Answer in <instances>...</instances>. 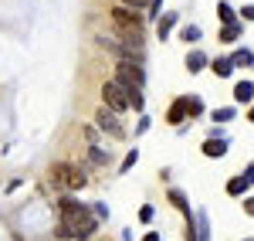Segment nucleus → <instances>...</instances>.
<instances>
[{
    "label": "nucleus",
    "mask_w": 254,
    "mask_h": 241,
    "mask_svg": "<svg viewBox=\"0 0 254 241\" xmlns=\"http://www.w3.org/2000/svg\"><path fill=\"white\" fill-rule=\"evenodd\" d=\"M112 14V24H116V31L122 34V38H129V41H136V44H142V17H139L132 7H112L109 10Z\"/></svg>",
    "instance_id": "nucleus-1"
},
{
    "label": "nucleus",
    "mask_w": 254,
    "mask_h": 241,
    "mask_svg": "<svg viewBox=\"0 0 254 241\" xmlns=\"http://www.w3.org/2000/svg\"><path fill=\"white\" fill-rule=\"evenodd\" d=\"M116 81L122 88H146V72H142V65L139 61H119L116 65Z\"/></svg>",
    "instance_id": "nucleus-2"
},
{
    "label": "nucleus",
    "mask_w": 254,
    "mask_h": 241,
    "mask_svg": "<svg viewBox=\"0 0 254 241\" xmlns=\"http://www.w3.org/2000/svg\"><path fill=\"white\" fill-rule=\"evenodd\" d=\"M98 44L105 48V51H112L119 61H139L142 65V48H139L136 41H109V38H98Z\"/></svg>",
    "instance_id": "nucleus-3"
},
{
    "label": "nucleus",
    "mask_w": 254,
    "mask_h": 241,
    "mask_svg": "<svg viewBox=\"0 0 254 241\" xmlns=\"http://www.w3.org/2000/svg\"><path fill=\"white\" fill-rule=\"evenodd\" d=\"M102 105L112 109V112H126V109H129V92H126L116 79L105 81V85H102Z\"/></svg>",
    "instance_id": "nucleus-4"
},
{
    "label": "nucleus",
    "mask_w": 254,
    "mask_h": 241,
    "mask_svg": "<svg viewBox=\"0 0 254 241\" xmlns=\"http://www.w3.org/2000/svg\"><path fill=\"white\" fill-rule=\"evenodd\" d=\"M58 214H61V221H64V224H75V221H81L85 214H92V207L81 204L78 197H61V201H58Z\"/></svg>",
    "instance_id": "nucleus-5"
},
{
    "label": "nucleus",
    "mask_w": 254,
    "mask_h": 241,
    "mask_svg": "<svg viewBox=\"0 0 254 241\" xmlns=\"http://www.w3.org/2000/svg\"><path fill=\"white\" fill-rule=\"evenodd\" d=\"M95 126L105 129L112 140H126V129L119 126V112H112V109H98L95 112Z\"/></svg>",
    "instance_id": "nucleus-6"
},
{
    "label": "nucleus",
    "mask_w": 254,
    "mask_h": 241,
    "mask_svg": "<svg viewBox=\"0 0 254 241\" xmlns=\"http://www.w3.org/2000/svg\"><path fill=\"white\" fill-rule=\"evenodd\" d=\"M95 231H98V218H95V214H85L81 221L71 224V238H75V241H88Z\"/></svg>",
    "instance_id": "nucleus-7"
},
{
    "label": "nucleus",
    "mask_w": 254,
    "mask_h": 241,
    "mask_svg": "<svg viewBox=\"0 0 254 241\" xmlns=\"http://www.w3.org/2000/svg\"><path fill=\"white\" fill-rule=\"evenodd\" d=\"M71 173H75L71 163H55V166H51V183H55V187H68V177H71Z\"/></svg>",
    "instance_id": "nucleus-8"
},
{
    "label": "nucleus",
    "mask_w": 254,
    "mask_h": 241,
    "mask_svg": "<svg viewBox=\"0 0 254 241\" xmlns=\"http://www.w3.org/2000/svg\"><path fill=\"white\" fill-rule=\"evenodd\" d=\"M207 65H210V58H207L203 51H190V55H187V72H190V75H196V72H203Z\"/></svg>",
    "instance_id": "nucleus-9"
},
{
    "label": "nucleus",
    "mask_w": 254,
    "mask_h": 241,
    "mask_svg": "<svg viewBox=\"0 0 254 241\" xmlns=\"http://www.w3.org/2000/svg\"><path fill=\"white\" fill-rule=\"evenodd\" d=\"M241 31H244V27H241V20H234V24H224V27H220V41H224V44H234V41L241 38Z\"/></svg>",
    "instance_id": "nucleus-10"
},
{
    "label": "nucleus",
    "mask_w": 254,
    "mask_h": 241,
    "mask_svg": "<svg viewBox=\"0 0 254 241\" xmlns=\"http://www.w3.org/2000/svg\"><path fill=\"white\" fill-rule=\"evenodd\" d=\"M248 187H251V180L241 173V177H231V180H227V194H231V197H241Z\"/></svg>",
    "instance_id": "nucleus-11"
},
{
    "label": "nucleus",
    "mask_w": 254,
    "mask_h": 241,
    "mask_svg": "<svg viewBox=\"0 0 254 241\" xmlns=\"http://www.w3.org/2000/svg\"><path fill=\"white\" fill-rule=\"evenodd\" d=\"M234 99L237 102H251L254 99V81H237V88H234Z\"/></svg>",
    "instance_id": "nucleus-12"
},
{
    "label": "nucleus",
    "mask_w": 254,
    "mask_h": 241,
    "mask_svg": "<svg viewBox=\"0 0 254 241\" xmlns=\"http://www.w3.org/2000/svg\"><path fill=\"white\" fill-rule=\"evenodd\" d=\"M214 75H220V79H227L231 72H234V58H214Z\"/></svg>",
    "instance_id": "nucleus-13"
},
{
    "label": "nucleus",
    "mask_w": 254,
    "mask_h": 241,
    "mask_svg": "<svg viewBox=\"0 0 254 241\" xmlns=\"http://www.w3.org/2000/svg\"><path fill=\"white\" fill-rule=\"evenodd\" d=\"M203 153L207 157H224L227 153V140H207L203 143Z\"/></svg>",
    "instance_id": "nucleus-14"
},
{
    "label": "nucleus",
    "mask_w": 254,
    "mask_h": 241,
    "mask_svg": "<svg viewBox=\"0 0 254 241\" xmlns=\"http://www.w3.org/2000/svg\"><path fill=\"white\" fill-rule=\"evenodd\" d=\"M183 116H187V99H176L173 105H170V116H166V119L173 122V126H180V119H183Z\"/></svg>",
    "instance_id": "nucleus-15"
},
{
    "label": "nucleus",
    "mask_w": 254,
    "mask_h": 241,
    "mask_svg": "<svg viewBox=\"0 0 254 241\" xmlns=\"http://www.w3.org/2000/svg\"><path fill=\"white\" fill-rule=\"evenodd\" d=\"M196 235H200V241H210V218H207V211L196 214Z\"/></svg>",
    "instance_id": "nucleus-16"
},
{
    "label": "nucleus",
    "mask_w": 254,
    "mask_h": 241,
    "mask_svg": "<svg viewBox=\"0 0 254 241\" xmlns=\"http://www.w3.org/2000/svg\"><path fill=\"white\" fill-rule=\"evenodd\" d=\"M217 14H220V20H224V24H234V20H237L234 7H231L227 0H220V3H217Z\"/></svg>",
    "instance_id": "nucleus-17"
},
{
    "label": "nucleus",
    "mask_w": 254,
    "mask_h": 241,
    "mask_svg": "<svg viewBox=\"0 0 254 241\" xmlns=\"http://www.w3.org/2000/svg\"><path fill=\"white\" fill-rule=\"evenodd\" d=\"M170 201H173V207H180L187 218H193V214H190V204H187V197H183L180 190H170Z\"/></svg>",
    "instance_id": "nucleus-18"
},
{
    "label": "nucleus",
    "mask_w": 254,
    "mask_h": 241,
    "mask_svg": "<svg viewBox=\"0 0 254 241\" xmlns=\"http://www.w3.org/2000/svg\"><path fill=\"white\" fill-rule=\"evenodd\" d=\"M88 160L95 163V166H105V163H109V153L98 150V146H88Z\"/></svg>",
    "instance_id": "nucleus-19"
},
{
    "label": "nucleus",
    "mask_w": 254,
    "mask_h": 241,
    "mask_svg": "<svg viewBox=\"0 0 254 241\" xmlns=\"http://www.w3.org/2000/svg\"><path fill=\"white\" fill-rule=\"evenodd\" d=\"M173 24H176V14H163V17H159V38H166Z\"/></svg>",
    "instance_id": "nucleus-20"
},
{
    "label": "nucleus",
    "mask_w": 254,
    "mask_h": 241,
    "mask_svg": "<svg viewBox=\"0 0 254 241\" xmlns=\"http://www.w3.org/2000/svg\"><path fill=\"white\" fill-rule=\"evenodd\" d=\"M203 112V102L200 99H187V116H200Z\"/></svg>",
    "instance_id": "nucleus-21"
},
{
    "label": "nucleus",
    "mask_w": 254,
    "mask_h": 241,
    "mask_svg": "<svg viewBox=\"0 0 254 241\" xmlns=\"http://www.w3.org/2000/svg\"><path fill=\"white\" fill-rule=\"evenodd\" d=\"M234 116H237V109H217L214 122H227V119H234Z\"/></svg>",
    "instance_id": "nucleus-22"
},
{
    "label": "nucleus",
    "mask_w": 254,
    "mask_h": 241,
    "mask_svg": "<svg viewBox=\"0 0 254 241\" xmlns=\"http://www.w3.org/2000/svg\"><path fill=\"white\" fill-rule=\"evenodd\" d=\"M231 58H234V65H254L251 51H234V55H231Z\"/></svg>",
    "instance_id": "nucleus-23"
},
{
    "label": "nucleus",
    "mask_w": 254,
    "mask_h": 241,
    "mask_svg": "<svg viewBox=\"0 0 254 241\" xmlns=\"http://www.w3.org/2000/svg\"><path fill=\"white\" fill-rule=\"evenodd\" d=\"M183 41H200V27H196V24L183 27Z\"/></svg>",
    "instance_id": "nucleus-24"
},
{
    "label": "nucleus",
    "mask_w": 254,
    "mask_h": 241,
    "mask_svg": "<svg viewBox=\"0 0 254 241\" xmlns=\"http://www.w3.org/2000/svg\"><path fill=\"white\" fill-rule=\"evenodd\" d=\"M136 160H139V153H136V150H129V153H126V160H122V170L129 173V166H136Z\"/></svg>",
    "instance_id": "nucleus-25"
},
{
    "label": "nucleus",
    "mask_w": 254,
    "mask_h": 241,
    "mask_svg": "<svg viewBox=\"0 0 254 241\" xmlns=\"http://www.w3.org/2000/svg\"><path fill=\"white\" fill-rule=\"evenodd\" d=\"M146 7H149V17H153V20H156V17H163V14H159V10H163V0H149Z\"/></svg>",
    "instance_id": "nucleus-26"
},
{
    "label": "nucleus",
    "mask_w": 254,
    "mask_h": 241,
    "mask_svg": "<svg viewBox=\"0 0 254 241\" xmlns=\"http://www.w3.org/2000/svg\"><path fill=\"white\" fill-rule=\"evenodd\" d=\"M139 221H142V224H149V221H153V207H149V204H146V207L139 211Z\"/></svg>",
    "instance_id": "nucleus-27"
},
{
    "label": "nucleus",
    "mask_w": 254,
    "mask_h": 241,
    "mask_svg": "<svg viewBox=\"0 0 254 241\" xmlns=\"http://www.w3.org/2000/svg\"><path fill=\"white\" fill-rule=\"evenodd\" d=\"M119 3H122V7H132V10H139V7H146L149 0H119Z\"/></svg>",
    "instance_id": "nucleus-28"
},
{
    "label": "nucleus",
    "mask_w": 254,
    "mask_h": 241,
    "mask_svg": "<svg viewBox=\"0 0 254 241\" xmlns=\"http://www.w3.org/2000/svg\"><path fill=\"white\" fill-rule=\"evenodd\" d=\"M241 17H244V20H254V3H248V7H241Z\"/></svg>",
    "instance_id": "nucleus-29"
},
{
    "label": "nucleus",
    "mask_w": 254,
    "mask_h": 241,
    "mask_svg": "<svg viewBox=\"0 0 254 241\" xmlns=\"http://www.w3.org/2000/svg\"><path fill=\"white\" fill-rule=\"evenodd\" d=\"M244 177H248V180H251V183H254V160H251V163H248V170H244Z\"/></svg>",
    "instance_id": "nucleus-30"
},
{
    "label": "nucleus",
    "mask_w": 254,
    "mask_h": 241,
    "mask_svg": "<svg viewBox=\"0 0 254 241\" xmlns=\"http://www.w3.org/2000/svg\"><path fill=\"white\" fill-rule=\"evenodd\" d=\"M244 211H248V214L254 218V197H248V201H244Z\"/></svg>",
    "instance_id": "nucleus-31"
},
{
    "label": "nucleus",
    "mask_w": 254,
    "mask_h": 241,
    "mask_svg": "<svg viewBox=\"0 0 254 241\" xmlns=\"http://www.w3.org/2000/svg\"><path fill=\"white\" fill-rule=\"evenodd\" d=\"M142 241H159V235H156V231H149V235H146Z\"/></svg>",
    "instance_id": "nucleus-32"
},
{
    "label": "nucleus",
    "mask_w": 254,
    "mask_h": 241,
    "mask_svg": "<svg viewBox=\"0 0 254 241\" xmlns=\"http://www.w3.org/2000/svg\"><path fill=\"white\" fill-rule=\"evenodd\" d=\"M248 119H251V122H254V109H251V112H248Z\"/></svg>",
    "instance_id": "nucleus-33"
},
{
    "label": "nucleus",
    "mask_w": 254,
    "mask_h": 241,
    "mask_svg": "<svg viewBox=\"0 0 254 241\" xmlns=\"http://www.w3.org/2000/svg\"><path fill=\"white\" fill-rule=\"evenodd\" d=\"M248 241H254V238H248Z\"/></svg>",
    "instance_id": "nucleus-34"
}]
</instances>
